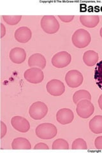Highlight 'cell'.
Instances as JSON below:
<instances>
[{
	"instance_id": "484cf974",
	"label": "cell",
	"mask_w": 102,
	"mask_h": 153,
	"mask_svg": "<svg viewBox=\"0 0 102 153\" xmlns=\"http://www.w3.org/2000/svg\"><path fill=\"white\" fill-rule=\"evenodd\" d=\"M34 149H49V148H48V146L45 143H43V142H40L37 143L36 145L34 147Z\"/></svg>"
},
{
	"instance_id": "ffe728a7",
	"label": "cell",
	"mask_w": 102,
	"mask_h": 153,
	"mask_svg": "<svg viewBox=\"0 0 102 153\" xmlns=\"http://www.w3.org/2000/svg\"><path fill=\"white\" fill-rule=\"evenodd\" d=\"M94 78L96 85L102 90V60L97 63L95 69Z\"/></svg>"
},
{
	"instance_id": "9c48e42d",
	"label": "cell",
	"mask_w": 102,
	"mask_h": 153,
	"mask_svg": "<svg viewBox=\"0 0 102 153\" xmlns=\"http://www.w3.org/2000/svg\"><path fill=\"white\" fill-rule=\"evenodd\" d=\"M47 92L54 97H60L65 91V86L63 82L57 79H52L46 85Z\"/></svg>"
},
{
	"instance_id": "7c38bea8",
	"label": "cell",
	"mask_w": 102,
	"mask_h": 153,
	"mask_svg": "<svg viewBox=\"0 0 102 153\" xmlns=\"http://www.w3.org/2000/svg\"><path fill=\"white\" fill-rule=\"evenodd\" d=\"M9 57L13 63L21 64L26 60V52L21 47H15L9 53Z\"/></svg>"
},
{
	"instance_id": "8992f818",
	"label": "cell",
	"mask_w": 102,
	"mask_h": 153,
	"mask_svg": "<svg viewBox=\"0 0 102 153\" xmlns=\"http://www.w3.org/2000/svg\"><path fill=\"white\" fill-rule=\"evenodd\" d=\"M71 61V55L66 51L59 52L52 57V65L57 68H63L68 65Z\"/></svg>"
},
{
	"instance_id": "5b68a950",
	"label": "cell",
	"mask_w": 102,
	"mask_h": 153,
	"mask_svg": "<svg viewBox=\"0 0 102 153\" xmlns=\"http://www.w3.org/2000/svg\"><path fill=\"white\" fill-rule=\"evenodd\" d=\"M76 112L80 117L87 119L93 114L95 107L89 100H82L77 103Z\"/></svg>"
},
{
	"instance_id": "3957f363",
	"label": "cell",
	"mask_w": 102,
	"mask_h": 153,
	"mask_svg": "<svg viewBox=\"0 0 102 153\" xmlns=\"http://www.w3.org/2000/svg\"><path fill=\"white\" fill-rule=\"evenodd\" d=\"M40 25L42 30L48 34H54L58 31L60 27L59 22L54 16H43Z\"/></svg>"
},
{
	"instance_id": "83f0119b",
	"label": "cell",
	"mask_w": 102,
	"mask_h": 153,
	"mask_svg": "<svg viewBox=\"0 0 102 153\" xmlns=\"http://www.w3.org/2000/svg\"><path fill=\"white\" fill-rule=\"evenodd\" d=\"M0 25H1V38H3L6 34V28L3 23H1Z\"/></svg>"
},
{
	"instance_id": "5bb4252c",
	"label": "cell",
	"mask_w": 102,
	"mask_h": 153,
	"mask_svg": "<svg viewBox=\"0 0 102 153\" xmlns=\"http://www.w3.org/2000/svg\"><path fill=\"white\" fill-rule=\"evenodd\" d=\"M46 59L45 56L40 53H35L31 55L28 59V65L31 67H37L40 69H44L46 66Z\"/></svg>"
},
{
	"instance_id": "9a60e30c",
	"label": "cell",
	"mask_w": 102,
	"mask_h": 153,
	"mask_svg": "<svg viewBox=\"0 0 102 153\" xmlns=\"http://www.w3.org/2000/svg\"><path fill=\"white\" fill-rule=\"evenodd\" d=\"M80 22L82 25L89 28L96 27L100 22V17L97 15H82Z\"/></svg>"
},
{
	"instance_id": "ba28073f",
	"label": "cell",
	"mask_w": 102,
	"mask_h": 153,
	"mask_svg": "<svg viewBox=\"0 0 102 153\" xmlns=\"http://www.w3.org/2000/svg\"><path fill=\"white\" fill-rule=\"evenodd\" d=\"M65 79L67 85L70 88H76L82 85L83 82L84 77L79 71L71 70L66 74Z\"/></svg>"
},
{
	"instance_id": "f1b7e54d",
	"label": "cell",
	"mask_w": 102,
	"mask_h": 153,
	"mask_svg": "<svg viewBox=\"0 0 102 153\" xmlns=\"http://www.w3.org/2000/svg\"><path fill=\"white\" fill-rule=\"evenodd\" d=\"M98 105L102 111V94L100 95V97H99L98 99Z\"/></svg>"
},
{
	"instance_id": "7a4b0ae2",
	"label": "cell",
	"mask_w": 102,
	"mask_h": 153,
	"mask_svg": "<svg viewBox=\"0 0 102 153\" xmlns=\"http://www.w3.org/2000/svg\"><path fill=\"white\" fill-rule=\"evenodd\" d=\"M72 43L76 47L82 49L88 45L91 40L90 33L84 29H79L72 36Z\"/></svg>"
},
{
	"instance_id": "44dd1931",
	"label": "cell",
	"mask_w": 102,
	"mask_h": 153,
	"mask_svg": "<svg viewBox=\"0 0 102 153\" xmlns=\"http://www.w3.org/2000/svg\"><path fill=\"white\" fill-rule=\"evenodd\" d=\"M52 149L53 150L56 149H68L69 144L68 142L63 138H59V139L56 140L52 143Z\"/></svg>"
},
{
	"instance_id": "6da1fadb",
	"label": "cell",
	"mask_w": 102,
	"mask_h": 153,
	"mask_svg": "<svg viewBox=\"0 0 102 153\" xmlns=\"http://www.w3.org/2000/svg\"><path fill=\"white\" fill-rule=\"evenodd\" d=\"M35 133L36 136L43 140H51L57 134V129L55 125L51 123H43L38 125Z\"/></svg>"
},
{
	"instance_id": "603a6c76",
	"label": "cell",
	"mask_w": 102,
	"mask_h": 153,
	"mask_svg": "<svg viewBox=\"0 0 102 153\" xmlns=\"http://www.w3.org/2000/svg\"><path fill=\"white\" fill-rule=\"evenodd\" d=\"M3 20L9 25H16L22 19V16H3Z\"/></svg>"
},
{
	"instance_id": "d4e9b609",
	"label": "cell",
	"mask_w": 102,
	"mask_h": 153,
	"mask_svg": "<svg viewBox=\"0 0 102 153\" xmlns=\"http://www.w3.org/2000/svg\"><path fill=\"white\" fill-rule=\"evenodd\" d=\"M61 20L64 22H70L74 19V16H58Z\"/></svg>"
},
{
	"instance_id": "52a82bcc",
	"label": "cell",
	"mask_w": 102,
	"mask_h": 153,
	"mask_svg": "<svg viewBox=\"0 0 102 153\" xmlns=\"http://www.w3.org/2000/svg\"><path fill=\"white\" fill-rule=\"evenodd\" d=\"M24 77L28 82L32 84H39L44 79V74L42 69L33 67L28 69L24 74Z\"/></svg>"
},
{
	"instance_id": "4316f807",
	"label": "cell",
	"mask_w": 102,
	"mask_h": 153,
	"mask_svg": "<svg viewBox=\"0 0 102 153\" xmlns=\"http://www.w3.org/2000/svg\"><path fill=\"white\" fill-rule=\"evenodd\" d=\"M7 131V128L6 124L3 121H1V138H3L4 136H5Z\"/></svg>"
},
{
	"instance_id": "d6986e66",
	"label": "cell",
	"mask_w": 102,
	"mask_h": 153,
	"mask_svg": "<svg viewBox=\"0 0 102 153\" xmlns=\"http://www.w3.org/2000/svg\"><path fill=\"white\" fill-rule=\"evenodd\" d=\"M82 100H87L91 101V95L88 91L85 89H80L76 91L73 96V101L75 104H77L79 102Z\"/></svg>"
},
{
	"instance_id": "f546056e",
	"label": "cell",
	"mask_w": 102,
	"mask_h": 153,
	"mask_svg": "<svg viewBox=\"0 0 102 153\" xmlns=\"http://www.w3.org/2000/svg\"><path fill=\"white\" fill-rule=\"evenodd\" d=\"M100 36H101V37L102 38V27H101V29H100Z\"/></svg>"
},
{
	"instance_id": "ac0fdd59",
	"label": "cell",
	"mask_w": 102,
	"mask_h": 153,
	"mask_svg": "<svg viewBox=\"0 0 102 153\" xmlns=\"http://www.w3.org/2000/svg\"><path fill=\"white\" fill-rule=\"evenodd\" d=\"M90 130L95 134L102 133V116H96L89 121Z\"/></svg>"
},
{
	"instance_id": "e0dca14e",
	"label": "cell",
	"mask_w": 102,
	"mask_h": 153,
	"mask_svg": "<svg viewBox=\"0 0 102 153\" xmlns=\"http://www.w3.org/2000/svg\"><path fill=\"white\" fill-rule=\"evenodd\" d=\"M99 59L98 54L94 51L89 50L84 52L83 55L84 63L88 66H93L97 63Z\"/></svg>"
},
{
	"instance_id": "4fadbf2b",
	"label": "cell",
	"mask_w": 102,
	"mask_h": 153,
	"mask_svg": "<svg viewBox=\"0 0 102 153\" xmlns=\"http://www.w3.org/2000/svg\"><path fill=\"white\" fill-rule=\"evenodd\" d=\"M16 40L20 43H27L31 38L32 32L29 27L23 26L19 27L14 34Z\"/></svg>"
},
{
	"instance_id": "2e32d148",
	"label": "cell",
	"mask_w": 102,
	"mask_h": 153,
	"mask_svg": "<svg viewBox=\"0 0 102 153\" xmlns=\"http://www.w3.org/2000/svg\"><path fill=\"white\" fill-rule=\"evenodd\" d=\"M12 148L13 150L31 149V145L30 141L26 138L18 137L12 141Z\"/></svg>"
},
{
	"instance_id": "30bf717a",
	"label": "cell",
	"mask_w": 102,
	"mask_h": 153,
	"mask_svg": "<svg viewBox=\"0 0 102 153\" xmlns=\"http://www.w3.org/2000/svg\"><path fill=\"white\" fill-rule=\"evenodd\" d=\"M13 128L21 133H26L30 130V124L29 121L23 117L14 116L11 119Z\"/></svg>"
},
{
	"instance_id": "7402d4cb",
	"label": "cell",
	"mask_w": 102,
	"mask_h": 153,
	"mask_svg": "<svg viewBox=\"0 0 102 153\" xmlns=\"http://www.w3.org/2000/svg\"><path fill=\"white\" fill-rule=\"evenodd\" d=\"M71 149L74 150L77 149H82L86 150L87 149V146L86 141L82 138H77L72 143Z\"/></svg>"
},
{
	"instance_id": "8fae6325",
	"label": "cell",
	"mask_w": 102,
	"mask_h": 153,
	"mask_svg": "<svg viewBox=\"0 0 102 153\" xmlns=\"http://www.w3.org/2000/svg\"><path fill=\"white\" fill-rule=\"evenodd\" d=\"M74 119V114L69 108H61L56 114V119L58 123L63 125L71 123Z\"/></svg>"
},
{
	"instance_id": "277c9868",
	"label": "cell",
	"mask_w": 102,
	"mask_h": 153,
	"mask_svg": "<svg viewBox=\"0 0 102 153\" xmlns=\"http://www.w3.org/2000/svg\"><path fill=\"white\" fill-rule=\"evenodd\" d=\"M48 112V107L45 103L42 102L33 103L29 109V114L35 120H40L45 117Z\"/></svg>"
},
{
	"instance_id": "cb8c5ba5",
	"label": "cell",
	"mask_w": 102,
	"mask_h": 153,
	"mask_svg": "<svg viewBox=\"0 0 102 153\" xmlns=\"http://www.w3.org/2000/svg\"><path fill=\"white\" fill-rule=\"evenodd\" d=\"M95 146L97 149L102 150V136L97 137L95 140Z\"/></svg>"
}]
</instances>
